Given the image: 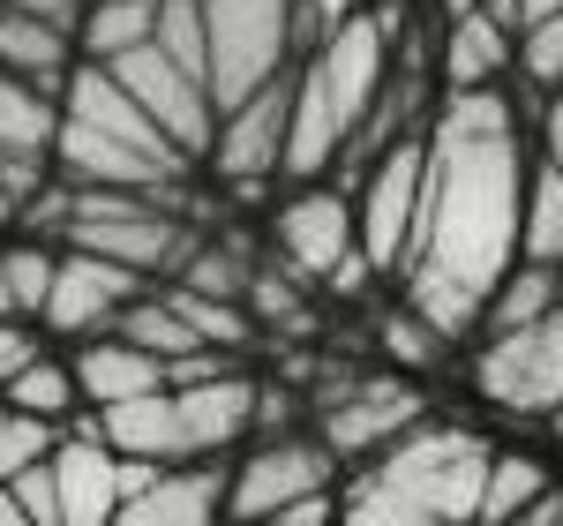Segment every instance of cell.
<instances>
[{
	"label": "cell",
	"instance_id": "1",
	"mask_svg": "<svg viewBox=\"0 0 563 526\" xmlns=\"http://www.w3.org/2000/svg\"><path fill=\"white\" fill-rule=\"evenodd\" d=\"M526 143L511 98L488 90H443L429 129V219L406 256V308H421L443 339H466L496 286L519 263L526 233Z\"/></svg>",
	"mask_w": 563,
	"mask_h": 526
},
{
	"label": "cell",
	"instance_id": "2",
	"mask_svg": "<svg viewBox=\"0 0 563 526\" xmlns=\"http://www.w3.org/2000/svg\"><path fill=\"white\" fill-rule=\"evenodd\" d=\"M188 151L158 129L135 90L106 61H76V76L60 90V135H53V174L76 188H143V196H174L188 180Z\"/></svg>",
	"mask_w": 563,
	"mask_h": 526
},
{
	"label": "cell",
	"instance_id": "3",
	"mask_svg": "<svg viewBox=\"0 0 563 526\" xmlns=\"http://www.w3.org/2000/svg\"><path fill=\"white\" fill-rule=\"evenodd\" d=\"M488 467L496 451L474 437V429H451V421H413L398 443H384L376 459V482L429 504L435 519L451 526H481V489H488Z\"/></svg>",
	"mask_w": 563,
	"mask_h": 526
},
{
	"label": "cell",
	"instance_id": "4",
	"mask_svg": "<svg viewBox=\"0 0 563 526\" xmlns=\"http://www.w3.org/2000/svg\"><path fill=\"white\" fill-rule=\"evenodd\" d=\"M203 31H211V98L218 113H233L241 98L286 76L294 31H323L308 15V0H203Z\"/></svg>",
	"mask_w": 563,
	"mask_h": 526
},
{
	"label": "cell",
	"instance_id": "5",
	"mask_svg": "<svg viewBox=\"0 0 563 526\" xmlns=\"http://www.w3.org/2000/svg\"><path fill=\"white\" fill-rule=\"evenodd\" d=\"M60 241H68V249H90V256L135 263V271H151V278L196 256L174 196H143V188H76V219H68Z\"/></svg>",
	"mask_w": 563,
	"mask_h": 526
},
{
	"label": "cell",
	"instance_id": "6",
	"mask_svg": "<svg viewBox=\"0 0 563 526\" xmlns=\"http://www.w3.org/2000/svg\"><path fill=\"white\" fill-rule=\"evenodd\" d=\"M361 249L376 271H406L421 219H429V135H390L361 180Z\"/></svg>",
	"mask_w": 563,
	"mask_h": 526
},
{
	"label": "cell",
	"instance_id": "7",
	"mask_svg": "<svg viewBox=\"0 0 563 526\" xmlns=\"http://www.w3.org/2000/svg\"><path fill=\"white\" fill-rule=\"evenodd\" d=\"M474 384L504 414H556L563 406V308L496 331L474 361Z\"/></svg>",
	"mask_w": 563,
	"mask_h": 526
},
{
	"label": "cell",
	"instance_id": "8",
	"mask_svg": "<svg viewBox=\"0 0 563 526\" xmlns=\"http://www.w3.org/2000/svg\"><path fill=\"white\" fill-rule=\"evenodd\" d=\"M121 84L135 90V106L158 121V129L174 135L188 158H211V143H218V98L203 76H188L166 45L151 39V45H135V53H121V61H106Z\"/></svg>",
	"mask_w": 563,
	"mask_h": 526
},
{
	"label": "cell",
	"instance_id": "9",
	"mask_svg": "<svg viewBox=\"0 0 563 526\" xmlns=\"http://www.w3.org/2000/svg\"><path fill=\"white\" fill-rule=\"evenodd\" d=\"M286 135H294V76H278L256 98H241L233 113H218L211 174L233 196H256L271 174H286Z\"/></svg>",
	"mask_w": 563,
	"mask_h": 526
},
{
	"label": "cell",
	"instance_id": "10",
	"mask_svg": "<svg viewBox=\"0 0 563 526\" xmlns=\"http://www.w3.org/2000/svg\"><path fill=\"white\" fill-rule=\"evenodd\" d=\"M143 294H158L151 271L113 263V256H90V249H68L60 271H53V302H45L38 324L60 331V339H106V331L121 324V308L143 302Z\"/></svg>",
	"mask_w": 563,
	"mask_h": 526
},
{
	"label": "cell",
	"instance_id": "11",
	"mask_svg": "<svg viewBox=\"0 0 563 526\" xmlns=\"http://www.w3.org/2000/svg\"><path fill=\"white\" fill-rule=\"evenodd\" d=\"M339 474V451L331 443H301V437H278L241 459V474L225 482V519H271L278 504H294L308 489H331Z\"/></svg>",
	"mask_w": 563,
	"mask_h": 526
},
{
	"label": "cell",
	"instance_id": "12",
	"mask_svg": "<svg viewBox=\"0 0 563 526\" xmlns=\"http://www.w3.org/2000/svg\"><path fill=\"white\" fill-rule=\"evenodd\" d=\"M353 249H361V211H353L339 188L301 180V188L278 204V256L294 263L301 278H331Z\"/></svg>",
	"mask_w": 563,
	"mask_h": 526
},
{
	"label": "cell",
	"instance_id": "13",
	"mask_svg": "<svg viewBox=\"0 0 563 526\" xmlns=\"http://www.w3.org/2000/svg\"><path fill=\"white\" fill-rule=\"evenodd\" d=\"M413 421H421V392H406V384H390V376L323 398V443H331L339 459H368V451L398 443Z\"/></svg>",
	"mask_w": 563,
	"mask_h": 526
},
{
	"label": "cell",
	"instance_id": "14",
	"mask_svg": "<svg viewBox=\"0 0 563 526\" xmlns=\"http://www.w3.org/2000/svg\"><path fill=\"white\" fill-rule=\"evenodd\" d=\"M98 437L113 443V451H129V459H196L188 451V421H180V392H143V398H113V406H98Z\"/></svg>",
	"mask_w": 563,
	"mask_h": 526
},
{
	"label": "cell",
	"instance_id": "15",
	"mask_svg": "<svg viewBox=\"0 0 563 526\" xmlns=\"http://www.w3.org/2000/svg\"><path fill=\"white\" fill-rule=\"evenodd\" d=\"M60 474V519L68 526H113L121 512V451L106 437H68L53 451Z\"/></svg>",
	"mask_w": 563,
	"mask_h": 526
},
{
	"label": "cell",
	"instance_id": "16",
	"mask_svg": "<svg viewBox=\"0 0 563 526\" xmlns=\"http://www.w3.org/2000/svg\"><path fill=\"white\" fill-rule=\"evenodd\" d=\"M225 512V474L218 467H166L158 482L129 496L113 526H211Z\"/></svg>",
	"mask_w": 563,
	"mask_h": 526
},
{
	"label": "cell",
	"instance_id": "17",
	"mask_svg": "<svg viewBox=\"0 0 563 526\" xmlns=\"http://www.w3.org/2000/svg\"><path fill=\"white\" fill-rule=\"evenodd\" d=\"M511 53H519V31L496 23L488 0L466 8V15H451V31H443V90H488L511 68Z\"/></svg>",
	"mask_w": 563,
	"mask_h": 526
},
{
	"label": "cell",
	"instance_id": "18",
	"mask_svg": "<svg viewBox=\"0 0 563 526\" xmlns=\"http://www.w3.org/2000/svg\"><path fill=\"white\" fill-rule=\"evenodd\" d=\"M76 61H84L76 31H60V23H45V15L8 0V15H0V68H15V76H31V84H45L60 98L68 76H76Z\"/></svg>",
	"mask_w": 563,
	"mask_h": 526
},
{
	"label": "cell",
	"instance_id": "19",
	"mask_svg": "<svg viewBox=\"0 0 563 526\" xmlns=\"http://www.w3.org/2000/svg\"><path fill=\"white\" fill-rule=\"evenodd\" d=\"M180 392V421H188V451H225V443L249 437V421H256V384L249 376H233V369H218L203 384H174Z\"/></svg>",
	"mask_w": 563,
	"mask_h": 526
},
{
	"label": "cell",
	"instance_id": "20",
	"mask_svg": "<svg viewBox=\"0 0 563 526\" xmlns=\"http://www.w3.org/2000/svg\"><path fill=\"white\" fill-rule=\"evenodd\" d=\"M76 384H84L90 406H113V398H143V392H166V361L143 353L135 339H90L76 353Z\"/></svg>",
	"mask_w": 563,
	"mask_h": 526
},
{
	"label": "cell",
	"instance_id": "21",
	"mask_svg": "<svg viewBox=\"0 0 563 526\" xmlns=\"http://www.w3.org/2000/svg\"><path fill=\"white\" fill-rule=\"evenodd\" d=\"M158 8H166V0H90L84 31H76L84 61H121L135 45H151L158 39Z\"/></svg>",
	"mask_w": 563,
	"mask_h": 526
},
{
	"label": "cell",
	"instance_id": "22",
	"mask_svg": "<svg viewBox=\"0 0 563 526\" xmlns=\"http://www.w3.org/2000/svg\"><path fill=\"white\" fill-rule=\"evenodd\" d=\"M8 406H23V414H38V421H76V406H84V384H76V361H53L38 353L15 384H8Z\"/></svg>",
	"mask_w": 563,
	"mask_h": 526
},
{
	"label": "cell",
	"instance_id": "23",
	"mask_svg": "<svg viewBox=\"0 0 563 526\" xmlns=\"http://www.w3.org/2000/svg\"><path fill=\"white\" fill-rule=\"evenodd\" d=\"M526 263H563V174L541 158L526 180V233H519Z\"/></svg>",
	"mask_w": 563,
	"mask_h": 526
},
{
	"label": "cell",
	"instance_id": "24",
	"mask_svg": "<svg viewBox=\"0 0 563 526\" xmlns=\"http://www.w3.org/2000/svg\"><path fill=\"white\" fill-rule=\"evenodd\" d=\"M549 496V474L533 467V459H519V451H504L496 467H488V489H481V526H511L519 512H533Z\"/></svg>",
	"mask_w": 563,
	"mask_h": 526
},
{
	"label": "cell",
	"instance_id": "25",
	"mask_svg": "<svg viewBox=\"0 0 563 526\" xmlns=\"http://www.w3.org/2000/svg\"><path fill=\"white\" fill-rule=\"evenodd\" d=\"M166 302L196 324V339H203V347H225V353H233V347H249V331H256L241 302H225V294H196V286H180V278L166 286Z\"/></svg>",
	"mask_w": 563,
	"mask_h": 526
},
{
	"label": "cell",
	"instance_id": "26",
	"mask_svg": "<svg viewBox=\"0 0 563 526\" xmlns=\"http://www.w3.org/2000/svg\"><path fill=\"white\" fill-rule=\"evenodd\" d=\"M556 302V263H519L504 286H496V302H488V324L496 331H511V324H533V316H549Z\"/></svg>",
	"mask_w": 563,
	"mask_h": 526
},
{
	"label": "cell",
	"instance_id": "27",
	"mask_svg": "<svg viewBox=\"0 0 563 526\" xmlns=\"http://www.w3.org/2000/svg\"><path fill=\"white\" fill-rule=\"evenodd\" d=\"M53 451H60V421H38L0 398V482H15L31 459H53Z\"/></svg>",
	"mask_w": 563,
	"mask_h": 526
},
{
	"label": "cell",
	"instance_id": "28",
	"mask_svg": "<svg viewBox=\"0 0 563 526\" xmlns=\"http://www.w3.org/2000/svg\"><path fill=\"white\" fill-rule=\"evenodd\" d=\"M339 526H451V519H435L429 504H413V496H398V489H384L368 474V482L353 489V504H346Z\"/></svg>",
	"mask_w": 563,
	"mask_h": 526
},
{
	"label": "cell",
	"instance_id": "29",
	"mask_svg": "<svg viewBox=\"0 0 563 526\" xmlns=\"http://www.w3.org/2000/svg\"><path fill=\"white\" fill-rule=\"evenodd\" d=\"M519 68H526V84L563 90V15H541V23L519 31Z\"/></svg>",
	"mask_w": 563,
	"mask_h": 526
},
{
	"label": "cell",
	"instance_id": "30",
	"mask_svg": "<svg viewBox=\"0 0 563 526\" xmlns=\"http://www.w3.org/2000/svg\"><path fill=\"white\" fill-rule=\"evenodd\" d=\"M8 256V271H15V294H23V316H45V302H53V271H60V256L53 249H38V241H15V249H0Z\"/></svg>",
	"mask_w": 563,
	"mask_h": 526
},
{
	"label": "cell",
	"instance_id": "31",
	"mask_svg": "<svg viewBox=\"0 0 563 526\" xmlns=\"http://www.w3.org/2000/svg\"><path fill=\"white\" fill-rule=\"evenodd\" d=\"M435 339H443V331H435L421 308H398V316H384V347H390V361H406V369H429L435 353H443Z\"/></svg>",
	"mask_w": 563,
	"mask_h": 526
},
{
	"label": "cell",
	"instance_id": "32",
	"mask_svg": "<svg viewBox=\"0 0 563 526\" xmlns=\"http://www.w3.org/2000/svg\"><path fill=\"white\" fill-rule=\"evenodd\" d=\"M249 278H256V271H241L233 249H196V256L180 263V286H196V294H225V302H233Z\"/></svg>",
	"mask_w": 563,
	"mask_h": 526
},
{
	"label": "cell",
	"instance_id": "33",
	"mask_svg": "<svg viewBox=\"0 0 563 526\" xmlns=\"http://www.w3.org/2000/svg\"><path fill=\"white\" fill-rule=\"evenodd\" d=\"M8 489L23 496V512H31L38 526H68V519H60V474H53V459H31Z\"/></svg>",
	"mask_w": 563,
	"mask_h": 526
},
{
	"label": "cell",
	"instance_id": "34",
	"mask_svg": "<svg viewBox=\"0 0 563 526\" xmlns=\"http://www.w3.org/2000/svg\"><path fill=\"white\" fill-rule=\"evenodd\" d=\"M249 308H256L263 324H278V331H301V324H308L301 294H294L286 278H271V271H256V278H249Z\"/></svg>",
	"mask_w": 563,
	"mask_h": 526
},
{
	"label": "cell",
	"instance_id": "35",
	"mask_svg": "<svg viewBox=\"0 0 563 526\" xmlns=\"http://www.w3.org/2000/svg\"><path fill=\"white\" fill-rule=\"evenodd\" d=\"M38 353H45V347L31 339V324H23V316H0V392H8V384H15V376H23Z\"/></svg>",
	"mask_w": 563,
	"mask_h": 526
},
{
	"label": "cell",
	"instance_id": "36",
	"mask_svg": "<svg viewBox=\"0 0 563 526\" xmlns=\"http://www.w3.org/2000/svg\"><path fill=\"white\" fill-rule=\"evenodd\" d=\"M271 526H331V489H308V496H294V504H278Z\"/></svg>",
	"mask_w": 563,
	"mask_h": 526
},
{
	"label": "cell",
	"instance_id": "37",
	"mask_svg": "<svg viewBox=\"0 0 563 526\" xmlns=\"http://www.w3.org/2000/svg\"><path fill=\"white\" fill-rule=\"evenodd\" d=\"M368 271H376V263H368V249H353V256L339 263V271H331V278H323V286H331V294H346V302H353V294H361V286H368Z\"/></svg>",
	"mask_w": 563,
	"mask_h": 526
},
{
	"label": "cell",
	"instance_id": "38",
	"mask_svg": "<svg viewBox=\"0 0 563 526\" xmlns=\"http://www.w3.org/2000/svg\"><path fill=\"white\" fill-rule=\"evenodd\" d=\"M15 8H31V15H45V23H60V31H84L90 0H15Z\"/></svg>",
	"mask_w": 563,
	"mask_h": 526
},
{
	"label": "cell",
	"instance_id": "39",
	"mask_svg": "<svg viewBox=\"0 0 563 526\" xmlns=\"http://www.w3.org/2000/svg\"><path fill=\"white\" fill-rule=\"evenodd\" d=\"M541 143H549V166L563 174V98H549V121H541Z\"/></svg>",
	"mask_w": 563,
	"mask_h": 526
},
{
	"label": "cell",
	"instance_id": "40",
	"mask_svg": "<svg viewBox=\"0 0 563 526\" xmlns=\"http://www.w3.org/2000/svg\"><path fill=\"white\" fill-rule=\"evenodd\" d=\"M511 526H563V496H556V489H549V496H541L533 512H519V519H511Z\"/></svg>",
	"mask_w": 563,
	"mask_h": 526
},
{
	"label": "cell",
	"instance_id": "41",
	"mask_svg": "<svg viewBox=\"0 0 563 526\" xmlns=\"http://www.w3.org/2000/svg\"><path fill=\"white\" fill-rule=\"evenodd\" d=\"M0 526H38L31 512H23V496H15L8 482H0Z\"/></svg>",
	"mask_w": 563,
	"mask_h": 526
},
{
	"label": "cell",
	"instance_id": "42",
	"mask_svg": "<svg viewBox=\"0 0 563 526\" xmlns=\"http://www.w3.org/2000/svg\"><path fill=\"white\" fill-rule=\"evenodd\" d=\"M0 316H23V294H15V271H8V256H0Z\"/></svg>",
	"mask_w": 563,
	"mask_h": 526
},
{
	"label": "cell",
	"instance_id": "43",
	"mask_svg": "<svg viewBox=\"0 0 563 526\" xmlns=\"http://www.w3.org/2000/svg\"><path fill=\"white\" fill-rule=\"evenodd\" d=\"M541 15H563V0H519V23H541Z\"/></svg>",
	"mask_w": 563,
	"mask_h": 526
},
{
	"label": "cell",
	"instance_id": "44",
	"mask_svg": "<svg viewBox=\"0 0 563 526\" xmlns=\"http://www.w3.org/2000/svg\"><path fill=\"white\" fill-rule=\"evenodd\" d=\"M15 211H23V204H15V188H8V166H0V226L15 219Z\"/></svg>",
	"mask_w": 563,
	"mask_h": 526
},
{
	"label": "cell",
	"instance_id": "45",
	"mask_svg": "<svg viewBox=\"0 0 563 526\" xmlns=\"http://www.w3.org/2000/svg\"><path fill=\"white\" fill-rule=\"evenodd\" d=\"M233 526H271V519H233Z\"/></svg>",
	"mask_w": 563,
	"mask_h": 526
},
{
	"label": "cell",
	"instance_id": "46",
	"mask_svg": "<svg viewBox=\"0 0 563 526\" xmlns=\"http://www.w3.org/2000/svg\"><path fill=\"white\" fill-rule=\"evenodd\" d=\"M376 8H406V0H376Z\"/></svg>",
	"mask_w": 563,
	"mask_h": 526
}]
</instances>
